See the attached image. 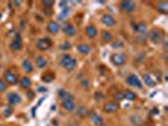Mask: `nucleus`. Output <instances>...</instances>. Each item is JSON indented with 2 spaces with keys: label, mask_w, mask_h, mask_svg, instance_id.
Masks as SVG:
<instances>
[{
  "label": "nucleus",
  "mask_w": 168,
  "mask_h": 126,
  "mask_svg": "<svg viewBox=\"0 0 168 126\" xmlns=\"http://www.w3.org/2000/svg\"><path fill=\"white\" fill-rule=\"evenodd\" d=\"M12 111H13V108L10 107V106L5 107V110H4V115H5V116H10V115H12Z\"/></svg>",
  "instance_id": "72a5a7b5"
},
{
  "label": "nucleus",
  "mask_w": 168,
  "mask_h": 126,
  "mask_svg": "<svg viewBox=\"0 0 168 126\" xmlns=\"http://www.w3.org/2000/svg\"><path fill=\"white\" fill-rule=\"evenodd\" d=\"M114 100H115V101H123V100H124V94H123V92H115L114 93Z\"/></svg>",
  "instance_id": "c85d7f7f"
},
{
  "label": "nucleus",
  "mask_w": 168,
  "mask_h": 126,
  "mask_svg": "<svg viewBox=\"0 0 168 126\" xmlns=\"http://www.w3.org/2000/svg\"><path fill=\"white\" fill-rule=\"evenodd\" d=\"M110 61H111V63L114 66H123L125 62H127V58H125V54H122V53H115L111 56V58H110Z\"/></svg>",
  "instance_id": "0eeeda50"
},
{
  "label": "nucleus",
  "mask_w": 168,
  "mask_h": 126,
  "mask_svg": "<svg viewBox=\"0 0 168 126\" xmlns=\"http://www.w3.org/2000/svg\"><path fill=\"white\" fill-rule=\"evenodd\" d=\"M35 45H37V48H38L39 51L44 52V51L51 49V47H52V42H51V39H49V38H47V37H44V38H41V39L37 40Z\"/></svg>",
  "instance_id": "20e7f679"
},
{
  "label": "nucleus",
  "mask_w": 168,
  "mask_h": 126,
  "mask_svg": "<svg viewBox=\"0 0 168 126\" xmlns=\"http://www.w3.org/2000/svg\"><path fill=\"white\" fill-rule=\"evenodd\" d=\"M67 93H68V92H67L66 90H63V88H61V90L58 91V96H60V98L62 100V98H63V97L66 96V94H67Z\"/></svg>",
  "instance_id": "f704fd0d"
},
{
  "label": "nucleus",
  "mask_w": 168,
  "mask_h": 126,
  "mask_svg": "<svg viewBox=\"0 0 168 126\" xmlns=\"http://www.w3.org/2000/svg\"><path fill=\"white\" fill-rule=\"evenodd\" d=\"M55 78V73L53 72H47L44 73L43 76H42V80H43V82H52Z\"/></svg>",
  "instance_id": "393cba45"
},
{
  "label": "nucleus",
  "mask_w": 168,
  "mask_h": 126,
  "mask_svg": "<svg viewBox=\"0 0 168 126\" xmlns=\"http://www.w3.org/2000/svg\"><path fill=\"white\" fill-rule=\"evenodd\" d=\"M22 68H23V70H24L25 72H27V73H32V72L34 71L32 62H30L28 58L23 59V62H22Z\"/></svg>",
  "instance_id": "a211bd4d"
},
{
  "label": "nucleus",
  "mask_w": 168,
  "mask_h": 126,
  "mask_svg": "<svg viewBox=\"0 0 168 126\" xmlns=\"http://www.w3.org/2000/svg\"><path fill=\"white\" fill-rule=\"evenodd\" d=\"M123 40H116L113 43V48H116V47H123Z\"/></svg>",
  "instance_id": "c9c22d12"
},
{
  "label": "nucleus",
  "mask_w": 168,
  "mask_h": 126,
  "mask_svg": "<svg viewBox=\"0 0 168 126\" xmlns=\"http://www.w3.org/2000/svg\"><path fill=\"white\" fill-rule=\"evenodd\" d=\"M68 13H70V9H68V8L63 9V12H62V13L58 15V19H60V20H65V19H66V17L68 15Z\"/></svg>",
  "instance_id": "c756f323"
},
{
  "label": "nucleus",
  "mask_w": 168,
  "mask_h": 126,
  "mask_svg": "<svg viewBox=\"0 0 168 126\" xmlns=\"http://www.w3.org/2000/svg\"><path fill=\"white\" fill-rule=\"evenodd\" d=\"M5 90H7V83L4 80H0V92H4Z\"/></svg>",
  "instance_id": "473e14b6"
},
{
  "label": "nucleus",
  "mask_w": 168,
  "mask_h": 126,
  "mask_svg": "<svg viewBox=\"0 0 168 126\" xmlns=\"http://www.w3.org/2000/svg\"><path fill=\"white\" fill-rule=\"evenodd\" d=\"M104 110H105V112H108V114L116 112L119 110V105L116 102H108V103H105Z\"/></svg>",
  "instance_id": "4468645a"
},
{
  "label": "nucleus",
  "mask_w": 168,
  "mask_h": 126,
  "mask_svg": "<svg viewBox=\"0 0 168 126\" xmlns=\"http://www.w3.org/2000/svg\"><path fill=\"white\" fill-rule=\"evenodd\" d=\"M104 98H105L104 93H101V92H96L95 93V100H96V101H102Z\"/></svg>",
  "instance_id": "2f4dec72"
},
{
  "label": "nucleus",
  "mask_w": 168,
  "mask_h": 126,
  "mask_svg": "<svg viewBox=\"0 0 168 126\" xmlns=\"http://www.w3.org/2000/svg\"><path fill=\"white\" fill-rule=\"evenodd\" d=\"M125 82H127L129 86H133L136 88H143V85H141V82L136 75H129L127 77V80H125Z\"/></svg>",
  "instance_id": "6e6552de"
},
{
  "label": "nucleus",
  "mask_w": 168,
  "mask_h": 126,
  "mask_svg": "<svg viewBox=\"0 0 168 126\" xmlns=\"http://www.w3.org/2000/svg\"><path fill=\"white\" fill-rule=\"evenodd\" d=\"M90 117H91V121L94 122L95 126H104V120L100 115H97L96 112H91L90 114Z\"/></svg>",
  "instance_id": "2eb2a0df"
},
{
  "label": "nucleus",
  "mask_w": 168,
  "mask_h": 126,
  "mask_svg": "<svg viewBox=\"0 0 168 126\" xmlns=\"http://www.w3.org/2000/svg\"><path fill=\"white\" fill-rule=\"evenodd\" d=\"M70 47H71V43L70 42H63L61 45H60V49L62 51H67V49H70Z\"/></svg>",
  "instance_id": "7c9ffc66"
},
{
  "label": "nucleus",
  "mask_w": 168,
  "mask_h": 126,
  "mask_svg": "<svg viewBox=\"0 0 168 126\" xmlns=\"http://www.w3.org/2000/svg\"><path fill=\"white\" fill-rule=\"evenodd\" d=\"M63 32H65V34H66L67 37H73V35L76 34V28L73 27L72 24L67 23V24L63 25Z\"/></svg>",
  "instance_id": "dca6fc26"
},
{
  "label": "nucleus",
  "mask_w": 168,
  "mask_h": 126,
  "mask_svg": "<svg viewBox=\"0 0 168 126\" xmlns=\"http://www.w3.org/2000/svg\"><path fill=\"white\" fill-rule=\"evenodd\" d=\"M101 37H102V40L104 42H111L113 40V34L110 33V32H106V30H104L102 33H101Z\"/></svg>",
  "instance_id": "bb28decb"
},
{
  "label": "nucleus",
  "mask_w": 168,
  "mask_h": 126,
  "mask_svg": "<svg viewBox=\"0 0 168 126\" xmlns=\"http://www.w3.org/2000/svg\"><path fill=\"white\" fill-rule=\"evenodd\" d=\"M47 30H48L51 34H57L61 30V25H60L58 22L52 20V22H49L48 24H47Z\"/></svg>",
  "instance_id": "9b49d317"
},
{
  "label": "nucleus",
  "mask_w": 168,
  "mask_h": 126,
  "mask_svg": "<svg viewBox=\"0 0 168 126\" xmlns=\"http://www.w3.org/2000/svg\"><path fill=\"white\" fill-rule=\"evenodd\" d=\"M134 30L136 32V33H139V34H145L147 32H148V25H147V23L144 22H140V23H136L134 25Z\"/></svg>",
  "instance_id": "ddd939ff"
},
{
  "label": "nucleus",
  "mask_w": 168,
  "mask_h": 126,
  "mask_svg": "<svg viewBox=\"0 0 168 126\" xmlns=\"http://www.w3.org/2000/svg\"><path fill=\"white\" fill-rule=\"evenodd\" d=\"M67 5H68L67 1H60V3H58V7H61V9H66Z\"/></svg>",
  "instance_id": "e433bc0d"
},
{
  "label": "nucleus",
  "mask_w": 168,
  "mask_h": 126,
  "mask_svg": "<svg viewBox=\"0 0 168 126\" xmlns=\"http://www.w3.org/2000/svg\"><path fill=\"white\" fill-rule=\"evenodd\" d=\"M8 103L10 105V106H15V105H18L20 103V101H22V98H20V96L18 93H15V92H12V93H8Z\"/></svg>",
  "instance_id": "9d476101"
},
{
  "label": "nucleus",
  "mask_w": 168,
  "mask_h": 126,
  "mask_svg": "<svg viewBox=\"0 0 168 126\" xmlns=\"http://www.w3.org/2000/svg\"><path fill=\"white\" fill-rule=\"evenodd\" d=\"M19 83H20V86H22V88H24V90H28V88L32 86V81H30V78L27 77V76H24V77L20 78Z\"/></svg>",
  "instance_id": "412c9836"
},
{
  "label": "nucleus",
  "mask_w": 168,
  "mask_h": 126,
  "mask_svg": "<svg viewBox=\"0 0 168 126\" xmlns=\"http://www.w3.org/2000/svg\"><path fill=\"white\" fill-rule=\"evenodd\" d=\"M85 32H86V34H87L88 38H91V39H94L97 35V29L94 27V25H87Z\"/></svg>",
  "instance_id": "aec40b11"
},
{
  "label": "nucleus",
  "mask_w": 168,
  "mask_h": 126,
  "mask_svg": "<svg viewBox=\"0 0 168 126\" xmlns=\"http://www.w3.org/2000/svg\"><path fill=\"white\" fill-rule=\"evenodd\" d=\"M101 22H102V24H104V25H106L108 28H110V27H114V25L116 24V20H115V18H113L111 15H109V14H105V15H102Z\"/></svg>",
  "instance_id": "f8f14e48"
},
{
  "label": "nucleus",
  "mask_w": 168,
  "mask_h": 126,
  "mask_svg": "<svg viewBox=\"0 0 168 126\" xmlns=\"http://www.w3.org/2000/svg\"><path fill=\"white\" fill-rule=\"evenodd\" d=\"M60 64L63 67L66 71L71 72V71H73L76 68L77 61L73 58L72 56H70V54H63V56L61 57V59H60Z\"/></svg>",
  "instance_id": "f257e3e1"
},
{
  "label": "nucleus",
  "mask_w": 168,
  "mask_h": 126,
  "mask_svg": "<svg viewBox=\"0 0 168 126\" xmlns=\"http://www.w3.org/2000/svg\"><path fill=\"white\" fill-rule=\"evenodd\" d=\"M22 48H23V43H22V39H20V35L15 34L14 39L12 40V43H10V49L12 51H20Z\"/></svg>",
  "instance_id": "1a4fd4ad"
},
{
  "label": "nucleus",
  "mask_w": 168,
  "mask_h": 126,
  "mask_svg": "<svg viewBox=\"0 0 168 126\" xmlns=\"http://www.w3.org/2000/svg\"><path fill=\"white\" fill-rule=\"evenodd\" d=\"M119 8H120V10H122V12H124V13H132V12H134V10H135L136 5H135L134 1H130V0H125V1H122V3L119 4Z\"/></svg>",
  "instance_id": "39448f33"
},
{
  "label": "nucleus",
  "mask_w": 168,
  "mask_h": 126,
  "mask_svg": "<svg viewBox=\"0 0 168 126\" xmlns=\"http://www.w3.org/2000/svg\"><path fill=\"white\" fill-rule=\"evenodd\" d=\"M35 64L38 68H41V70H43V68L47 67V58L43 56H37L35 57Z\"/></svg>",
  "instance_id": "6ab92c4d"
},
{
  "label": "nucleus",
  "mask_w": 168,
  "mask_h": 126,
  "mask_svg": "<svg viewBox=\"0 0 168 126\" xmlns=\"http://www.w3.org/2000/svg\"><path fill=\"white\" fill-rule=\"evenodd\" d=\"M123 94H124V100H129V101H134V100H136L135 92L130 91V90H125L123 92Z\"/></svg>",
  "instance_id": "5701e85b"
},
{
  "label": "nucleus",
  "mask_w": 168,
  "mask_h": 126,
  "mask_svg": "<svg viewBox=\"0 0 168 126\" xmlns=\"http://www.w3.org/2000/svg\"><path fill=\"white\" fill-rule=\"evenodd\" d=\"M38 91H39V92H46L47 90H46L44 87H39V90H38Z\"/></svg>",
  "instance_id": "ea45409f"
},
{
  "label": "nucleus",
  "mask_w": 168,
  "mask_h": 126,
  "mask_svg": "<svg viewBox=\"0 0 168 126\" xmlns=\"http://www.w3.org/2000/svg\"><path fill=\"white\" fill-rule=\"evenodd\" d=\"M76 51L78 52V53H81V54H88L91 48H90V45H87L85 43H80V44L76 45Z\"/></svg>",
  "instance_id": "f3484780"
},
{
  "label": "nucleus",
  "mask_w": 168,
  "mask_h": 126,
  "mask_svg": "<svg viewBox=\"0 0 168 126\" xmlns=\"http://www.w3.org/2000/svg\"><path fill=\"white\" fill-rule=\"evenodd\" d=\"M143 81H144V83H145V85L148 86V87H154L155 83H157L155 80H153V77H152L150 75H147V73L143 76Z\"/></svg>",
  "instance_id": "4be33fe9"
},
{
  "label": "nucleus",
  "mask_w": 168,
  "mask_h": 126,
  "mask_svg": "<svg viewBox=\"0 0 168 126\" xmlns=\"http://www.w3.org/2000/svg\"><path fill=\"white\" fill-rule=\"evenodd\" d=\"M44 14L46 15H51L52 14V9L51 8H44Z\"/></svg>",
  "instance_id": "4c0bfd02"
},
{
  "label": "nucleus",
  "mask_w": 168,
  "mask_h": 126,
  "mask_svg": "<svg viewBox=\"0 0 168 126\" xmlns=\"http://www.w3.org/2000/svg\"><path fill=\"white\" fill-rule=\"evenodd\" d=\"M157 10L163 14H167L168 13V3L166 1H162V3H158L157 4Z\"/></svg>",
  "instance_id": "b1692460"
},
{
  "label": "nucleus",
  "mask_w": 168,
  "mask_h": 126,
  "mask_svg": "<svg viewBox=\"0 0 168 126\" xmlns=\"http://www.w3.org/2000/svg\"><path fill=\"white\" fill-rule=\"evenodd\" d=\"M4 81H7V83H9V85H15V83H18V75L15 72H13L12 70L5 71Z\"/></svg>",
  "instance_id": "423d86ee"
},
{
  "label": "nucleus",
  "mask_w": 168,
  "mask_h": 126,
  "mask_svg": "<svg viewBox=\"0 0 168 126\" xmlns=\"http://www.w3.org/2000/svg\"><path fill=\"white\" fill-rule=\"evenodd\" d=\"M42 5H43L44 8H51L52 9V7L55 5V1L53 0H43V1H42Z\"/></svg>",
  "instance_id": "cd10ccee"
},
{
  "label": "nucleus",
  "mask_w": 168,
  "mask_h": 126,
  "mask_svg": "<svg viewBox=\"0 0 168 126\" xmlns=\"http://www.w3.org/2000/svg\"><path fill=\"white\" fill-rule=\"evenodd\" d=\"M76 115L78 117H85V116L88 115V110L86 107H78L77 111H76Z\"/></svg>",
  "instance_id": "a878e982"
},
{
  "label": "nucleus",
  "mask_w": 168,
  "mask_h": 126,
  "mask_svg": "<svg viewBox=\"0 0 168 126\" xmlns=\"http://www.w3.org/2000/svg\"><path fill=\"white\" fill-rule=\"evenodd\" d=\"M148 38H149L150 42L158 44V43H161V42L163 40V32L159 30V29H152L148 33Z\"/></svg>",
  "instance_id": "7ed1b4c3"
},
{
  "label": "nucleus",
  "mask_w": 168,
  "mask_h": 126,
  "mask_svg": "<svg viewBox=\"0 0 168 126\" xmlns=\"http://www.w3.org/2000/svg\"><path fill=\"white\" fill-rule=\"evenodd\" d=\"M62 108L67 112H73L76 110V103H75V97L71 93H67L66 96L61 100Z\"/></svg>",
  "instance_id": "f03ea898"
},
{
  "label": "nucleus",
  "mask_w": 168,
  "mask_h": 126,
  "mask_svg": "<svg viewBox=\"0 0 168 126\" xmlns=\"http://www.w3.org/2000/svg\"><path fill=\"white\" fill-rule=\"evenodd\" d=\"M12 5H14V7H20L22 1H12Z\"/></svg>",
  "instance_id": "58836bf2"
},
{
  "label": "nucleus",
  "mask_w": 168,
  "mask_h": 126,
  "mask_svg": "<svg viewBox=\"0 0 168 126\" xmlns=\"http://www.w3.org/2000/svg\"><path fill=\"white\" fill-rule=\"evenodd\" d=\"M0 17H1V13H0Z\"/></svg>",
  "instance_id": "a19ab883"
}]
</instances>
